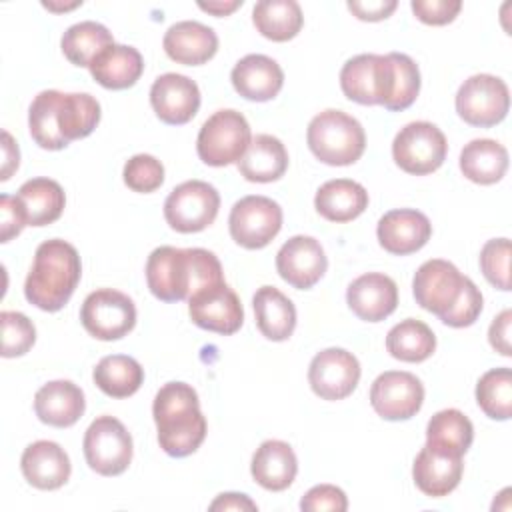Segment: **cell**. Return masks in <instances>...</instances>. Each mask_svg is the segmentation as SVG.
Here are the masks:
<instances>
[{
	"instance_id": "obj_1",
	"label": "cell",
	"mask_w": 512,
	"mask_h": 512,
	"mask_svg": "<svg viewBox=\"0 0 512 512\" xmlns=\"http://www.w3.org/2000/svg\"><path fill=\"white\" fill-rule=\"evenodd\" d=\"M98 122L100 104L86 92L42 90L28 110L30 136L44 150H62L72 140L90 136Z\"/></svg>"
},
{
	"instance_id": "obj_2",
	"label": "cell",
	"mask_w": 512,
	"mask_h": 512,
	"mask_svg": "<svg viewBox=\"0 0 512 512\" xmlns=\"http://www.w3.org/2000/svg\"><path fill=\"white\" fill-rule=\"evenodd\" d=\"M222 280L220 260L204 248L158 246L146 260V284L162 302L188 300L202 286Z\"/></svg>"
},
{
	"instance_id": "obj_3",
	"label": "cell",
	"mask_w": 512,
	"mask_h": 512,
	"mask_svg": "<svg viewBox=\"0 0 512 512\" xmlns=\"http://www.w3.org/2000/svg\"><path fill=\"white\" fill-rule=\"evenodd\" d=\"M160 448L174 458L190 456L206 438V418L196 390L186 382L164 384L152 404Z\"/></svg>"
},
{
	"instance_id": "obj_4",
	"label": "cell",
	"mask_w": 512,
	"mask_h": 512,
	"mask_svg": "<svg viewBox=\"0 0 512 512\" xmlns=\"http://www.w3.org/2000/svg\"><path fill=\"white\" fill-rule=\"evenodd\" d=\"M82 274L78 250L60 238L36 248L32 268L24 282V296L44 312H58L72 298Z\"/></svg>"
},
{
	"instance_id": "obj_5",
	"label": "cell",
	"mask_w": 512,
	"mask_h": 512,
	"mask_svg": "<svg viewBox=\"0 0 512 512\" xmlns=\"http://www.w3.org/2000/svg\"><path fill=\"white\" fill-rule=\"evenodd\" d=\"M306 142L320 162L328 166H348L364 154L366 134L354 116L328 108L310 120Z\"/></svg>"
},
{
	"instance_id": "obj_6",
	"label": "cell",
	"mask_w": 512,
	"mask_h": 512,
	"mask_svg": "<svg viewBox=\"0 0 512 512\" xmlns=\"http://www.w3.org/2000/svg\"><path fill=\"white\" fill-rule=\"evenodd\" d=\"M252 140L250 124L242 112L226 108L214 112L200 128L196 152L208 166H228L240 162Z\"/></svg>"
},
{
	"instance_id": "obj_7",
	"label": "cell",
	"mask_w": 512,
	"mask_h": 512,
	"mask_svg": "<svg viewBox=\"0 0 512 512\" xmlns=\"http://www.w3.org/2000/svg\"><path fill=\"white\" fill-rule=\"evenodd\" d=\"M448 152L444 132L432 122H410L394 136L392 158L408 174L424 176L438 170Z\"/></svg>"
},
{
	"instance_id": "obj_8",
	"label": "cell",
	"mask_w": 512,
	"mask_h": 512,
	"mask_svg": "<svg viewBox=\"0 0 512 512\" xmlns=\"http://www.w3.org/2000/svg\"><path fill=\"white\" fill-rule=\"evenodd\" d=\"M86 464L100 476H118L132 462V436L114 416H98L84 434Z\"/></svg>"
},
{
	"instance_id": "obj_9",
	"label": "cell",
	"mask_w": 512,
	"mask_h": 512,
	"mask_svg": "<svg viewBox=\"0 0 512 512\" xmlns=\"http://www.w3.org/2000/svg\"><path fill=\"white\" fill-rule=\"evenodd\" d=\"M508 108V86L502 78L492 74H474L464 80L456 92V112L470 126H496L506 118Z\"/></svg>"
},
{
	"instance_id": "obj_10",
	"label": "cell",
	"mask_w": 512,
	"mask_h": 512,
	"mask_svg": "<svg viewBox=\"0 0 512 512\" xmlns=\"http://www.w3.org/2000/svg\"><path fill=\"white\" fill-rule=\"evenodd\" d=\"M220 208L218 190L202 180H186L178 184L164 202V218L168 226L182 234L208 228Z\"/></svg>"
},
{
	"instance_id": "obj_11",
	"label": "cell",
	"mask_w": 512,
	"mask_h": 512,
	"mask_svg": "<svg viewBox=\"0 0 512 512\" xmlns=\"http://www.w3.org/2000/svg\"><path fill=\"white\" fill-rule=\"evenodd\" d=\"M232 240L248 250L268 246L282 228V208L268 196L240 198L228 216Z\"/></svg>"
},
{
	"instance_id": "obj_12",
	"label": "cell",
	"mask_w": 512,
	"mask_h": 512,
	"mask_svg": "<svg viewBox=\"0 0 512 512\" xmlns=\"http://www.w3.org/2000/svg\"><path fill=\"white\" fill-rule=\"evenodd\" d=\"M84 330L98 340H120L136 324V306L130 296L114 288H100L86 296L80 308Z\"/></svg>"
},
{
	"instance_id": "obj_13",
	"label": "cell",
	"mask_w": 512,
	"mask_h": 512,
	"mask_svg": "<svg viewBox=\"0 0 512 512\" xmlns=\"http://www.w3.org/2000/svg\"><path fill=\"white\" fill-rule=\"evenodd\" d=\"M340 88L348 100L364 106H384L392 90L390 56L358 54L340 70Z\"/></svg>"
},
{
	"instance_id": "obj_14",
	"label": "cell",
	"mask_w": 512,
	"mask_h": 512,
	"mask_svg": "<svg viewBox=\"0 0 512 512\" xmlns=\"http://www.w3.org/2000/svg\"><path fill=\"white\" fill-rule=\"evenodd\" d=\"M188 312L198 328L230 336L244 322V308L238 294L222 280L202 286L188 298Z\"/></svg>"
},
{
	"instance_id": "obj_15",
	"label": "cell",
	"mask_w": 512,
	"mask_h": 512,
	"mask_svg": "<svg viewBox=\"0 0 512 512\" xmlns=\"http://www.w3.org/2000/svg\"><path fill=\"white\" fill-rule=\"evenodd\" d=\"M424 402L422 382L404 370L382 372L370 388V404L384 420H408L416 416Z\"/></svg>"
},
{
	"instance_id": "obj_16",
	"label": "cell",
	"mask_w": 512,
	"mask_h": 512,
	"mask_svg": "<svg viewBox=\"0 0 512 512\" xmlns=\"http://www.w3.org/2000/svg\"><path fill=\"white\" fill-rule=\"evenodd\" d=\"M360 380L358 358L344 348H326L318 352L308 368V382L322 400H344Z\"/></svg>"
},
{
	"instance_id": "obj_17",
	"label": "cell",
	"mask_w": 512,
	"mask_h": 512,
	"mask_svg": "<svg viewBox=\"0 0 512 512\" xmlns=\"http://www.w3.org/2000/svg\"><path fill=\"white\" fill-rule=\"evenodd\" d=\"M464 276L460 270L442 258L426 260L414 274L412 290L416 302L436 314L438 318L444 316L456 302L460 290H462Z\"/></svg>"
},
{
	"instance_id": "obj_18",
	"label": "cell",
	"mask_w": 512,
	"mask_h": 512,
	"mask_svg": "<svg viewBox=\"0 0 512 512\" xmlns=\"http://www.w3.org/2000/svg\"><path fill=\"white\" fill-rule=\"evenodd\" d=\"M326 268L328 258L324 248L312 236H292L276 254V270L280 278L298 290L312 288L324 276Z\"/></svg>"
},
{
	"instance_id": "obj_19",
	"label": "cell",
	"mask_w": 512,
	"mask_h": 512,
	"mask_svg": "<svg viewBox=\"0 0 512 512\" xmlns=\"http://www.w3.org/2000/svg\"><path fill=\"white\" fill-rule=\"evenodd\" d=\"M150 104L164 124H186L200 108L198 84L184 74L166 72L154 80L150 88Z\"/></svg>"
},
{
	"instance_id": "obj_20",
	"label": "cell",
	"mask_w": 512,
	"mask_h": 512,
	"mask_svg": "<svg viewBox=\"0 0 512 512\" xmlns=\"http://www.w3.org/2000/svg\"><path fill=\"white\" fill-rule=\"evenodd\" d=\"M462 472V454L434 444H424L412 466L416 486L432 498L448 496L460 484Z\"/></svg>"
},
{
	"instance_id": "obj_21",
	"label": "cell",
	"mask_w": 512,
	"mask_h": 512,
	"mask_svg": "<svg viewBox=\"0 0 512 512\" xmlns=\"http://www.w3.org/2000/svg\"><path fill=\"white\" fill-rule=\"evenodd\" d=\"M376 236L386 252L406 256L426 246L432 236V224L426 214L414 208H398L378 220Z\"/></svg>"
},
{
	"instance_id": "obj_22",
	"label": "cell",
	"mask_w": 512,
	"mask_h": 512,
	"mask_svg": "<svg viewBox=\"0 0 512 512\" xmlns=\"http://www.w3.org/2000/svg\"><path fill=\"white\" fill-rule=\"evenodd\" d=\"M346 302L360 320L380 322L396 310L398 286L382 272H368L350 282Z\"/></svg>"
},
{
	"instance_id": "obj_23",
	"label": "cell",
	"mask_w": 512,
	"mask_h": 512,
	"mask_svg": "<svg viewBox=\"0 0 512 512\" xmlns=\"http://www.w3.org/2000/svg\"><path fill=\"white\" fill-rule=\"evenodd\" d=\"M20 468L28 484L38 490H58L70 478L72 466L64 448L52 440H38L24 448Z\"/></svg>"
},
{
	"instance_id": "obj_24",
	"label": "cell",
	"mask_w": 512,
	"mask_h": 512,
	"mask_svg": "<svg viewBox=\"0 0 512 512\" xmlns=\"http://www.w3.org/2000/svg\"><path fill=\"white\" fill-rule=\"evenodd\" d=\"M234 90L252 102H266L278 96L284 86L280 64L264 54H248L240 58L230 74Z\"/></svg>"
},
{
	"instance_id": "obj_25",
	"label": "cell",
	"mask_w": 512,
	"mask_h": 512,
	"mask_svg": "<svg viewBox=\"0 0 512 512\" xmlns=\"http://www.w3.org/2000/svg\"><path fill=\"white\" fill-rule=\"evenodd\" d=\"M162 46L170 60L186 66H200L214 58L218 50V36L202 22L182 20L166 30Z\"/></svg>"
},
{
	"instance_id": "obj_26",
	"label": "cell",
	"mask_w": 512,
	"mask_h": 512,
	"mask_svg": "<svg viewBox=\"0 0 512 512\" xmlns=\"http://www.w3.org/2000/svg\"><path fill=\"white\" fill-rule=\"evenodd\" d=\"M86 408L84 392L70 380H52L38 388L34 396V412L40 422L54 428L76 424Z\"/></svg>"
},
{
	"instance_id": "obj_27",
	"label": "cell",
	"mask_w": 512,
	"mask_h": 512,
	"mask_svg": "<svg viewBox=\"0 0 512 512\" xmlns=\"http://www.w3.org/2000/svg\"><path fill=\"white\" fill-rule=\"evenodd\" d=\"M250 472L256 484H260L262 488L282 492L294 482L298 472V460L288 442L266 440L256 448Z\"/></svg>"
},
{
	"instance_id": "obj_28",
	"label": "cell",
	"mask_w": 512,
	"mask_h": 512,
	"mask_svg": "<svg viewBox=\"0 0 512 512\" xmlns=\"http://www.w3.org/2000/svg\"><path fill=\"white\" fill-rule=\"evenodd\" d=\"M92 78L108 90H124L138 82L144 72L142 54L134 46L110 44L88 66Z\"/></svg>"
},
{
	"instance_id": "obj_29",
	"label": "cell",
	"mask_w": 512,
	"mask_h": 512,
	"mask_svg": "<svg viewBox=\"0 0 512 512\" xmlns=\"http://www.w3.org/2000/svg\"><path fill=\"white\" fill-rule=\"evenodd\" d=\"M288 168V152L282 140L272 134H256L244 156L238 162L240 174L248 182H274L284 176Z\"/></svg>"
},
{
	"instance_id": "obj_30",
	"label": "cell",
	"mask_w": 512,
	"mask_h": 512,
	"mask_svg": "<svg viewBox=\"0 0 512 512\" xmlns=\"http://www.w3.org/2000/svg\"><path fill=\"white\" fill-rule=\"evenodd\" d=\"M314 208L330 222H350L368 208V192L362 184L348 178L328 180L318 188Z\"/></svg>"
},
{
	"instance_id": "obj_31",
	"label": "cell",
	"mask_w": 512,
	"mask_h": 512,
	"mask_svg": "<svg viewBox=\"0 0 512 512\" xmlns=\"http://www.w3.org/2000/svg\"><path fill=\"white\" fill-rule=\"evenodd\" d=\"M256 326L272 342H284L296 328V308L292 300L274 286H262L252 298Z\"/></svg>"
},
{
	"instance_id": "obj_32",
	"label": "cell",
	"mask_w": 512,
	"mask_h": 512,
	"mask_svg": "<svg viewBox=\"0 0 512 512\" xmlns=\"http://www.w3.org/2000/svg\"><path fill=\"white\" fill-rule=\"evenodd\" d=\"M460 170L470 182L496 184L508 170V150L490 138L470 140L460 152Z\"/></svg>"
},
{
	"instance_id": "obj_33",
	"label": "cell",
	"mask_w": 512,
	"mask_h": 512,
	"mask_svg": "<svg viewBox=\"0 0 512 512\" xmlns=\"http://www.w3.org/2000/svg\"><path fill=\"white\" fill-rule=\"evenodd\" d=\"M18 200L24 206L28 226H46L56 222L66 206L62 186L52 178H32L18 188Z\"/></svg>"
},
{
	"instance_id": "obj_34",
	"label": "cell",
	"mask_w": 512,
	"mask_h": 512,
	"mask_svg": "<svg viewBox=\"0 0 512 512\" xmlns=\"http://www.w3.org/2000/svg\"><path fill=\"white\" fill-rule=\"evenodd\" d=\"M252 22L264 38L288 42L302 30L304 16L296 0H260L252 10Z\"/></svg>"
},
{
	"instance_id": "obj_35",
	"label": "cell",
	"mask_w": 512,
	"mask_h": 512,
	"mask_svg": "<svg viewBox=\"0 0 512 512\" xmlns=\"http://www.w3.org/2000/svg\"><path fill=\"white\" fill-rule=\"evenodd\" d=\"M94 384L110 398H128L144 382V370L138 360L126 354L104 356L94 368Z\"/></svg>"
},
{
	"instance_id": "obj_36",
	"label": "cell",
	"mask_w": 512,
	"mask_h": 512,
	"mask_svg": "<svg viewBox=\"0 0 512 512\" xmlns=\"http://www.w3.org/2000/svg\"><path fill=\"white\" fill-rule=\"evenodd\" d=\"M386 350L402 362H424L436 350V336L428 324L416 318H406L390 328Z\"/></svg>"
},
{
	"instance_id": "obj_37",
	"label": "cell",
	"mask_w": 512,
	"mask_h": 512,
	"mask_svg": "<svg viewBox=\"0 0 512 512\" xmlns=\"http://www.w3.org/2000/svg\"><path fill=\"white\" fill-rule=\"evenodd\" d=\"M114 44L112 32L94 20H84L78 24H72L60 40L62 54L68 58L74 66H90L92 60L106 48Z\"/></svg>"
},
{
	"instance_id": "obj_38",
	"label": "cell",
	"mask_w": 512,
	"mask_h": 512,
	"mask_svg": "<svg viewBox=\"0 0 512 512\" xmlns=\"http://www.w3.org/2000/svg\"><path fill=\"white\" fill-rule=\"evenodd\" d=\"M474 440V426L470 418L456 410L446 408L436 412L426 426V444L448 448L458 454H466Z\"/></svg>"
},
{
	"instance_id": "obj_39",
	"label": "cell",
	"mask_w": 512,
	"mask_h": 512,
	"mask_svg": "<svg viewBox=\"0 0 512 512\" xmlns=\"http://www.w3.org/2000/svg\"><path fill=\"white\" fill-rule=\"evenodd\" d=\"M476 402L492 420H508L512 416V370L492 368L484 372L476 384Z\"/></svg>"
},
{
	"instance_id": "obj_40",
	"label": "cell",
	"mask_w": 512,
	"mask_h": 512,
	"mask_svg": "<svg viewBox=\"0 0 512 512\" xmlns=\"http://www.w3.org/2000/svg\"><path fill=\"white\" fill-rule=\"evenodd\" d=\"M392 62V92L384 104L390 112H402L414 104L420 92V70L418 64L402 52H390Z\"/></svg>"
},
{
	"instance_id": "obj_41",
	"label": "cell",
	"mask_w": 512,
	"mask_h": 512,
	"mask_svg": "<svg viewBox=\"0 0 512 512\" xmlns=\"http://www.w3.org/2000/svg\"><path fill=\"white\" fill-rule=\"evenodd\" d=\"M2 326V356L16 358L26 354L36 342V328L32 320L22 312L4 310L0 312Z\"/></svg>"
},
{
	"instance_id": "obj_42",
	"label": "cell",
	"mask_w": 512,
	"mask_h": 512,
	"mask_svg": "<svg viewBox=\"0 0 512 512\" xmlns=\"http://www.w3.org/2000/svg\"><path fill=\"white\" fill-rule=\"evenodd\" d=\"M480 270L492 286L504 292L510 290V240L508 238H494L482 246Z\"/></svg>"
},
{
	"instance_id": "obj_43",
	"label": "cell",
	"mask_w": 512,
	"mask_h": 512,
	"mask_svg": "<svg viewBox=\"0 0 512 512\" xmlns=\"http://www.w3.org/2000/svg\"><path fill=\"white\" fill-rule=\"evenodd\" d=\"M124 184L134 192H154L164 182V166L152 154H136L124 164Z\"/></svg>"
},
{
	"instance_id": "obj_44",
	"label": "cell",
	"mask_w": 512,
	"mask_h": 512,
	"mask_svg": "<svg viewBox=\"0 0 512 512\" xmlns=\"http://www.w3.org/2000/svg\"><path fill=\"white\" fill-rule=\"evenodd\" d=\"M482 302L484 300H482V292L478 290V286L468 276H464L462 290H460L454 306L444 316H440V320L452 328H466V326L474 324L476 318L480 316Z\"/></svg>"
},
{
	"instance_id": "obj_45",
	"label": "cell",
	"mask_w": 512,
	"mask_h": 512,
	"mask_svg": "<svg viewBox=\"0 0 512 512\" xmlns=\"http://www.w3.org/2000/svg\"><path fill=\"white\" fill-rule=\"evenodd\" d=\"M346 508H348V498L344 490L334 484H318L310 488L300 500V510L304 512H318V510L344 512Z\"/></svg>"
},
{
	"instance_id": "obj_46",
	"label": "cell",
	"mask_w": 512,
	"mask_h": 512,
	"mask_svg": "<svg viewBox=\"0 0 512 512\" xmlns=\"http://www.w3.org/2000/svg\"><path fill=\"white\" fill-rule=\"evenodd\" d=\"M410 8L420 22L430 26H444L458 16V12L462 10V2L460 0H412Z\"/></svg>"
},
{
	"instance_id": "obj_47",
	"label": "cell",
	"mask_w": 512,
	"mask_h": 512,
	"mask_svg": "<svg viewBox=\"0 0 512 512\" xmlns=\"http://www.w3.org/2000/svg\"><path fill=\"white\" fill-rule=\"evenodd\" d=\"M26 222V212L18 196L2 194L0 196V242H10L14 236H18Z\"/></svg>"
},
{
	"instance_id": "obj_48",
	"label": "cell",
	"mask_w": 512,
	"mask_h": 512,
	"mask_svg": "<svg viewBox=\"0 0 512 512\" xmlns=\"http://www.w3.org/2000/svg\"><path fill=\"white\" fill-rule=\"evenodd\" d=\"M398 2L396 0H368V2H358L352 0L348 2V10L358 18L366 22H378L388 18L396 10Z\"/></svg>"
},
{
	"instance_id": "obj_49",
	"label": "cell",
	"mask_w": 512,
	"mask_h": 512,
	"mask_svg": "<svg viewBox=\"0 0 512 512\" xmlns=\"http://www.w3.org/2000/svg\"><path fill=\"white\" fill-rule=\"evenodd\" d=\"M510 324H512V310H502L490 324L488 330V340L490 346L500 352L502 356H512V346H510Z\"/></svg>"
},
{
	"instance_id": "obj_50",
	"label": "cell",
	"mask_w": 512,
	"mask_h": 512,
	"mask_svg": "<svg viewBox=\"0 0 512 512\" xmlns=\"http://www.w3.org/2000/svg\"><path fill=\"white\" fill-rule=\"evenodd\" d=\"M20 164V150L18 144L14 142V138L4 130L2 132V172H0V180H8L12 176V172L18 168Z\"/></svg>"
},
{
	"instance_id": "obj_51",
	"label": "cell",
	"mask_w": 512,
	"mask_h": 512,
	"mask_svg": "<svg viewBox=\"0 0 512 512\" xmlns=\"http://www.w3.org/2000/svg\"><path fill=\"white\" fill-rule=\"evenodd\" d=\"M210 510H258L256 502H252L246 494L238 492H224L216 496V500L210 504Z\"/></svg>"
},
{
	"instance_id": "obj_52",
	"label": "cell",
	"mask_w": 512,
	"mask_h": 512,
	"mask_svg": "<svg viewBox=\"0 0 512 512\" xmlns=\"http://www.w3.org/2000/svg\"><path fill=\"white\" fill-rule=\"evenodd\" d=\"M242 6V0H232V2H222V0H212V2H198V8L204 12H210L214 16H228L236 8Z\"/></svg>"
},
{
	"instance_id": "obj_53",
	"label": "cell",
	"mask_w": 512,
	"mask_h": 512,
	"mask_svg": "<svg viewBox=\"0 0 512 512\" xmlns=\"http://www.w3.org/2000/svg\"><path fill=\"white\" fill-rule=\"evenodd\" d=\"M82 2H74V4H66V6H54L52 2H42V6L44 8H48V10H54V12H60V10H72V8H76V6H80Z\"/></svg>"
}]
</instances>
